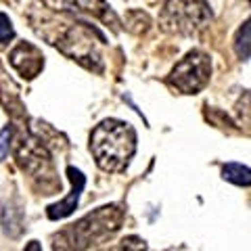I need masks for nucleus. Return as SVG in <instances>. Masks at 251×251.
I'll return each instance as SVG.
<instances>
[{
  "label": "nucleus",
  "mask_w": 251,
  "mask_h": 251,
  "mask_svg": "<svg viewBox=\"0 0 251 251\" xmlns=\"http://www.w3.org/2000/svg\"><path fill=\"white\" fill-rule=\"evenodd\" d=\"M124 218L126 209L120 203H109V205L94 209L54 234L52 251H88L92 245L109 239L120 230Z\"/></svg>",
  "instance_id": "1"
},
{
  "label": "nucleus",
  "mask_w": 251,
  "mask_h": 251,
  "mask_svg": "<svg viewBox=\"0 0 251 251\" xmlns=\"http://www.w3.org/2000/svg\"><path fill=\"white\" fill-rule=\"evenodd\" d=\"M13 153L19 168L40 186L44 195L61 193V180L57 178L52 163V155L46 147L44 138L38 136V132L27 130L25 124L13 126Z\"/></svg>",
  "instance_id": "2"
},
{
  "label": "nucleus",
  "mask_w": 251,
  "mask_h": 251,
  "mask_svg": "<svg viewBox=\"0 0 251 251\" xmlns=\"http://www.w3.org/2000/svg\"><path fill=\"white\" fill-rule=\"evenodd\" d=\"M90 153L103 172H124L136 153V132L120 120H103L90 134Z\"/></svg>",
  "instance_id": "3"
},
{
  "label": "nucleus",
  "mask_w": 251,
  "mask_h": 251,
  "mask_svg": "<svg viewBox=\"0 0 251 251\" xmlns=\"http://www.w3.org/2000/svg\"><path fill=\"white\" fill-rule=\"evenodd\" d=\"M44 38L65 57L77 61L90 72L103 74L105 65L100 57V42H105V38L88 23H59L57 34H44Z\"/></svg>",
  "instance_id": "4"
},
{
  "label": "nucleus",
  "mask_w": 251,
  "mask_h": 251,
  "mask_svg": "<svg viewBox=\"0 0 251 251\" xmlns=\"http://www.w3.org/2000/svg\"><path fill=\"white\" fill-rule=\"evenodd\" d=\"M211 21L205 0H168L159 11V27L174 36H197Z\"/></svg>",
  "instance_id": "5"
},
{
  "label": "nucleus",
  "mask_w": 251,
  "mask_h": 251,
  "mask_svg": "<svg viewBox=\"0 0 251 251\" xmlns=\"http://www.w3.org/2000/svg\"><path fill=\"white\" fill-rule=\"evenodd\" d=\"M211 61L203 50H191L180 59L168 75V84L182 94H197L207 86Z\"/></svg>",
  "instance_id": "6"
},
{
  "label": "nucleus",
  "mask_w": 251,
  "mask_h": 251,
  "mask_svg": "<svg viewBox=\"0 0 251 251\" xmlns=\"http://www.w3.org/2000/svg\"><path fill=\"white\" fill-rule=\"evenodd\" d=\"M46 9L59 11V13H84L90 17L99 19L100 23L109 25L113 31L122 29V21L115 15V11L109 6L105 0H38Z\"/></svg>",
  "instance_id": "7"
},
{
  "label": "nucleus",
  "mask_w": 251,
  "mask_h": 251,
  "mask_svg": "<svg viewBox=\"0 0 251 251\" xmlns=\"http://www.w3.org/2000/svg\"><path fill=\"white\" fill-rule=\"evenodd\" d=\"M9 63L23 80H34L44 69V54L31 42H17L9 52Z\"/></svg>",
  "instance_id": "8"
},
{
  "label": "nucleus",
  "mask_w": 251,
  "mask_h": 251,
  "mask_svg": "<svg viewBox=\"0 0 251 251\" xmlns=\"http://www.w3.org/2000/svg\"><path fill=\"white\" fill-rule=\"evenodd\" d=\"M67 176H69V180H72V191H69V195L63 201L54 203V205H50L49 209H46V214H49L50 220H61V218L72 216L75 211V207H77V203H80V195L84 191L86 178H84L82 172L77 168H74V166L67 168Z\"/></svg>",
  "instance_id": "9"
},
{
  "label": "nucleus",
  "mask_w": 251,
  "mask_h": 251,
  "mask_svg": "<svg viewBox=\"0 0 251 251\" xmlns=\"http://www.w3.org/2000/svg\"><path fill=\"white\" fill-rule=\"evenodd\" d=\"M0 220H2V228L9 237H19L23 230V211L15 205V203H9L4 205L2 211H0Z\"/></svg>",
  "instance_id": "10"
},
{
  "label": "nucleus",
  "mask_w": 251,
  "mask_h": 251,
  "mask_svg": "<svg viewBox=\"0 0 251 251\" xmlns=\"http://www.w3.org/2000/svg\"><path fill=\"white\" fill-rule=\"evenodd\" d=\"M234 52L241 61H247L251 57V17L243 23L234 34Z\"/></svg>",
  "instance_id": "11"
},
{
  "label": "nucleus",
  "mask_w": 251,
  "mask_h": 251,
  "mask_svg": "<svg viewBox=\"0 0 251 251\" xmlns=\"http://www.w3.org/2000/svg\"><path fill=\"white\" fill-rule=\"evenodd\" d=\"M222 178L237 186H251V168L241 163H226L222 168Z\"/></svg>",
  "instance_id": "12"
},
{
  "label": "nucleus",
  "mask_w": 251,
  "mask_h": 251,
  "mask_svg": "<svg viewBox=\"0 0 251 251\" xmlns=\"http://www.w3.org/2000/svg\"><path fill=\"white\" fill-rule=\"evenodd\" d=\"M109 251H149V249H147V243H145L143 239L132 234V237L122 239L115 247H111Z\"/></svg>",
  "instance_id": "13"
},
{
  "label": "nucleus",
  "mask_w": 251,
  "mask_h": 251,
  "mask_svg": "<svg viewBox=\"0 0 251 251\" xmlns=\"http://www.w3.org/2000/svg\"><path fill=\"white\" fill-rule=\"evenodd\" d=\"M13 38H15V29H13L11 19L4 13H0V49L9 44Z\"/></svg>",
  "instance_id": "14"
},
{
  "label": "nucleus",
  "mask_w": 251,
  "mask_h": 251,
  "mask_svg": "<svg viewBox=\"0 0 251 251\" xmlns=\"http://www.w3.org/2000/svg\"><path fill=\"white\" fill-rule=\"evenodd\" d=\"M13 147V126H6V128L0 132V161L9 155Z\"/></svg>",
  "instance_id": "15"
},
{
  "label": "nucleus",
  "mask_w": 251,
  "mask_h": 251,
  "mask_svg": "<svg viewBox=\"0 0 251 251\" xmlns=\"http://www.w3.org/2000/svg\"><path fill=\"white\" fill-rule=\"evenodd\" d=\"M23 251H42V247H40V243H38V241H29Z\"/></svg>",
  "instance_id": "16"
},
{
  "label": "nucleus",
  "mask_w": 251,
  "mask_h": 251,
  "mask_svg": "<svg viewBox=\"0 0 251 251\" xmlns=\"http://www.w3.org/2000/svg\"><path fill=\"white\" fill-rule=\"evenodd\" d=\"M247 2H249V4H251V0H247Z\"/></svg>",
  "instance_id": "17"
}]
</instances>
